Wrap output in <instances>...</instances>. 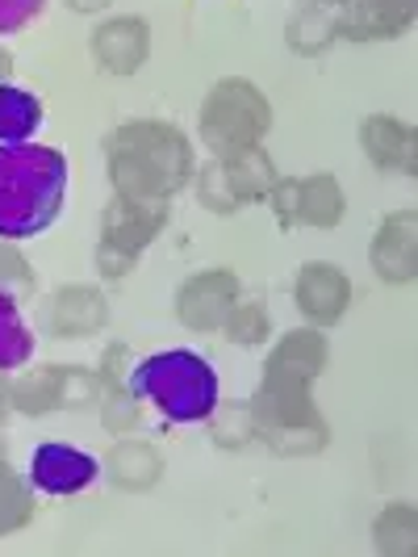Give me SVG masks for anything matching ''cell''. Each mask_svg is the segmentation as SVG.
<instances>
[{
  "label": "cell",
  "mask_w": 418,
  "mask_h": 557,
  "mask_svg": "<svg viewBox=\"0 0 418 557\" xmlns=\"http://www.w3.org/2000/svg\"><path fill=\"white\" fill-rule=\"evenodd\" d=\"M110 185L130 201H172L193 176V147L167 122H126L105 143Z\"/></svg>",
  "instance_id": "cell-1"
},
{
  "label": "cell",
  "mask_w": 418,
  "mask_h": 557,
  "mask_svg": "<svg viewBox=\"0 0 418 557\" xmlns=\"http://www.w3.org/2000/svg\"><path fill=\"white\" fill-rule=\"evenodd\" d=\"M235 307H239V281H235V273H226V269L197 273L176 294V314L193 332H223V323L230 319Z\"/></svg>",
  "instance_id": "cell-9"
},
{
  "label": "cell",
  "mask_w": 418,
  "mask_h": 557,
  "mask_svg": "<svg viewBox=\"0 0 418 557\" xmlns=\"http://www.w3.org/2000/svg\"><path fill=\"white\" fill-rule=\"evenodd\" d=\"M38 126H42V101L26 88L0 84V143H29Z\"/></svg>",
  "instance_id": "cell-21"
},
{
  "label": "cell",
  "mask_w": 418,
  "mask_h": 557,
  "mask_svg": "<svg viewBox=\"0 0 418 557\" xmlns=\"http://www.w3.org/2000/svg\"><path fill=\"white\" fill-rule=\"evenodd\" d=\"M226 339H235V344H264L268 332H273V319H268V310L255 307V302H243V307L230 310V319L223 323Z\"/></svg>",
  "instance_id": "cell-23"
},
{
  "label": "cell",
  "mask_w": 418,
  "mask_h": 557,
  "mask_svg": "<svg viewBox=\"0 0 418 557\" xmlns=\"http://www.w3.org/2000/svg\"><path fill=\"white\" fill-rule=\"evenodd\" d=\"M197 126H201V143L214 156H235V151L259 147L273 126V110H268V97L251 81H223L210 88Z\"/></svg>",
  "instance_id": "cell-4"
},
{
  "label": "cell",
  "mask_w": 418,
  "mask_h": 557,
  "mask_svg": "<svg viewBox=\"0 0 418 557\" xmlns=\"http://www.w3.org/2000/svg\"><path fill=\"white\" fill-rule=\"evenodd\" d=\"M377 545L385 554H415V507L410 503H393L377 520Z\"/></svg>",
  "instance_id": "cell-22"
},
{
  "label": "cell",
  "mask_w": 418,
  "mask_h": 557,
  "mask_svg": "<svg viewBox=\"0 0 418 557\" xmlns=\"http://www.w3.org/2000/svg\"><path fill=\"white\" fill-rule=\"evenodd\" d=\"M277 185V168L273 160L248 147V151H235V156H218L214 164L201 168V181H197V197L205 210L214 214H235L251 201L268 197V189Z\"/></svg>",
  "instance_id": "cell-6"
},
{
  "label": "cell",
  "mask_w": 418,
  "mask_h": 557,
  "mask_svg": "<svg viewBox=\"0 0 418 557\" xmlns=\"http://www.w3.org/2000/svg\"><path fill=\"white\" fill-rule=\"evenodd\" d=\"M151 51V29L142 17H113L92 34V59L113 72V76H130L147 63Z\"/></svg>",
  "instance_id": "cell-12"
},
{
  "label": "cell",
  "mask_w": 418,
  "mask_h": 557,
  "mask_svg": "<svg viewBox=\"0 0 418 557\" xmlns=\"http://www.w3.org/2000/svg\"><path fill=\"white\" fill-rule=\"evenodd\" d=\"M101 411H105V423H110L113 432H130L139 423V394L130 391V386L126 391H105Z\"/></svg>",
  "instance_id": "cell-25"
},
{
  "label": "cell",
  "mask_w": 418,
  "mask_h": 557,
  "mask_svg": "<svg viewBox=\"0 0 418 557\" xmlns=\"http://www.w3.org/2000/svg\"><path fill=\"white\" fill-rule=\"evenodd\" d=\"M415 22V0H352L339 17L343 38H397Z\"/></svg>",
  "instance_id": "cell-15"
},
{
  "label": "cell",
  "mask_w": 418,
  "mask_h": 557,
  "mask_svg": "<svg viewBox=\"0 0 418 557\" xmlns=\"http://www.w3.org/2000/svg\"><path fill=\"white\" fill-rule=\"evenodd\" d=\"M418 219L415 210L390 214L377 239H372V269L393 285H410L415 281V251H418Z\"/></svg>",
  "instance_id": "cell-13"
},
{
  "label": "cell",
  "mask_w": 418,
  "mask_h": 557,
  "mask_svg": "<svg viewBox=\"0 0 418 557\" xmlns=\"http://www.w3.org/2000/svg\"><path fill=\"white\" fill-rule=\"evenodd\" d=\"M214 432H218V445H235L243 448L255 436V423H251V411L248 407H239V416L235 411H223V423H214Z\"/></svg>",
  "instance_id": "cell-26"
},
{
  "label": "cell",
  "mask_w": 418,
  "mask_h": 557,
  "mask_svg": "<svg viewBox=\"0 0 418 557\" xmlns=\"http://www.w3.org/2000/svg\"><path fill=\"white\" fill-rule=\"evenodd\" d=\"M105 398V382L84 373V369H63V364H47L26 373L13 386V407L26 416H47L59 407H92Z\"/></svg>",
  "instance_id": "cell-7"
},
{
  "label": "cell",
  "mask_w": 418,
  "mask_h": 557,
  "mask_svg": "<svg viewBox=\"0 0 418 557\" xmlns=\"http://www.w3.org/2000/svg\"><path fill=\"white\" fill-rule=\"evenodd\" d=\"M327 364V339L306 327V332H289L273 348V357L264 364V382L259 391L264 394H289V398H302L309 394L314 377L322 373Z\"/></svg>",
  "instance_id": "cell-8"
},
{
  "label": "cell",
  "mask_w": 418,
  "mask_h": 557,
  "mask_svg": "<svg viewBox=\"0 0 418 557\" xmlns=\"http://www.w3.org/2000/svg\"><path fill=\"white\" fill-rule=\"evenodd\" d=\"M47 0H0V34H17L42 13Z\"/></svg>",
  "instance_id": "cell-27"
},
{
  "label": "cell",
  "mask_w": 418,
  "mask_h": 557,
  "mask_svg": "<svg viewBox=\"0 0 418 557\" xmlns=\"http://www.w3.org/2000/svg\"><path fill=\"white\" fill-rule=\"evenodd\" d=\"M67 160L55 147L0 143V239H29L59 219Z\"/></svg>",
  "instance_id": "cell-2"
},
{
  "label": "cell",
  "mask_w": 418,
  "mask_h": 557,
  "mask_svg": "<svg viewBox=\"0 0 418 557\" xmlns=\"http://www.w3.org/2000/svg\"><path fill=\"white\" fill-rule=\"evenodd\" d=\"M110 307H105V294L92 289V285H72V289H59L47 307V332L51 335H92L105 327Z\"/></svg>",
  "instance_id": "cell-14"
},
{
  "label": "cell",
  "mask_w": 418,
  "mask_h": 557,
  "mask_svg": "<svg viewBox=\"0 0 418 557\" xmlns=\"http://www.w3.org/2000/svg\"><path fill=\"white\" fill-rule=\"evenodd\" d=\"M352 0H293V13H289V47L314 55L339 34V17Z\"/></svg>",
  "instance_id": "cell-17"
},
{
  "label": "cell",
  "mask_w": 418,
  "mask_h": 557,
  "mask_svg": "<svg viewBox=\"0 0 418 557\" xmlns=\"http://www.w3.org/2000/svg\"><path fill=\"white\" fill-rule=\"evenodd\" d=\"M34 357V335H29L22 307L13 298V289L0 281V373L22 369Z\"/></svg>",
  "instance_id": "cell-19"
},
{
  "label": "cell",
  "mask_w": 418,
  "mask_h": 557,
  "mask_svg": "<svg viewBox=\"0 0 418 557\" xmlns=\"http://www.w3.org/2000/svg\"><path fill=\"white\" fill-rule=\"evenodd\" d=\"M105 470L117 486H126V491H142V486H151L155 478H160V453L151 445H139V441H122V445L110 453V461H105Z\"/></svg>",
  "instance_id": "cell-20"
},
{
  "label": "cell",
  "mask_w": 418,
  "mask_h": 557,
  "mask_svg": "<svg viewBox=\"0 0 418 557\" xmlns=\"http://www.w3.org/2000/svg\"><path fill=\"white\" fill-rule=\"evenodd\" d=\"M126 386L172 423H201L218 407V373L205 357H197L189 348L147 357L139 369H130Z\"/></svg>",
  "instance_id": "cell-3"
},
{
  "label": "cell",
  "mask_w": 418,
  "mask_h": 557,
  "mask_svg": "<svg viewBox=\"0 0 418 557\" xmlns=\"http://www.w3.org/2000/svg\"><path fill=\"white\" fill-rule=\"evenodd\" d=\"M360 143L368 151V160L385 172H402V176H415V131L397 117H368L360 126Z\"/></svg>",
  "instance_id": "cell-16"
},
{
  "label": "cell",
  "mask_w": 418,
  "mask_h": 557,
  "mask_svg": "<svg viewBox=\"0 0 418 557\" xmlns=\"http://www.w3.org/2000/svg\"><path fill=\"white\" fill-rule=\"evenodd\" d=\"M172 206L167 201H130L113 197L105 219H101V244H97V264L105 277H126L135 269L142 248L164 231Z\"/></svg>",
  "instance_id": "cell-5"
},
{
  "label": "cell",
  "mask_w": 418,
  "mask_h": 557,
  "mask_svg": "<svg viewBox=\"0 0 418 557\" xmlns=\"http://www.w3.org/2000/svg\"><path fill=\"white\" fill-rule=\"evenodd\" d=\"M97 474H101L97 457L67 445L34 448V461H29V482L38 491H47V495H76L84 486H92Z\"/></svg>",
  "instance_id": "cell-11"
},
{
  "label": "cell",
  "mask_w": 418,
  "mask_h": 557,
  "mask_svg": "<svg viewBox=\"0 0 418 557\" xmlns=\"http://www.w3.org/2000/svg\"><path fill=\"white\" fill-rule=\"evenodd\" d=\"M293 298H297V310L306 314L314 327H327V323H339L343 310L352 302V281L343 277L334 264H322L314 260L297 273V285H293Z\"/></svg>",
  "instance_id": "cell-10"
},
{
  "label": "cell",
  "mask_w": 418,
  "mask_h": 557,
  "mask_svg": "<svg viewBox=\"0 0 418 557\" xmlns=\"http://www.w3.org/2000/svg\"><path fill=\"white\" fill-rule=\"evenodd\" d=\"M9 260H17V256H9V251H0V264H9ZM4 281V277H0Z\"/></svg>",
  "instance_id": "cell-30"
},
{
  "label": "cell",
  "mask_w": 418,
  "mask_h": 557,
  "mask_svg": "<svg viewBox=\"0 0 418 557\" xmlns=\"http://www.w3.org/2000/svg\"><path fill=\"white\" fill-rule=\"evenodd\" d=\"M9 403H13V391L0 382V423H4V416H9Z\"/></svg>",
  "instance_id": "cell-29"
},
{
  "label": "cell",
  "mask_w": 418,
  "mask_h": 557,
  "mask_svg": "<svg viewBox=\"0 0 418 557\" xmlns=\"http://www.w3.org/2000/svg\"><path fill=\"white\" fill-rule=\"evenodd\" d=\"M67 4H72L76 13H97V9H105L110 0H67Z\"/></svg>",
  "instance_id": "cell-28"
},
{
  "label": "cell",
  "mask_w": 418,
  "mask_h": 557,
  "mask_svg": "<svg viewBox=\"0 0 418 557\" xmlns=\"http://www.w3.org/2000/svg\"><path fill=\"white\" fill-rule=\"evenodd\" d=\"M29 520V495L17 478L9 474V466L0 461V532L22 529Z\"/></svg>",
  "instance_id": "cell-24"
},
{
  "label": "cell",
  "mask_w": 418,
  "mask_h": 557,
  "mask_svg": "<svg viewBox=\"0 0 418 557\" xmlns=\"http://www.w3.org/2000/svg\"><path fill=\"white\" fill-rule=\"evenodd\" d=\"M343 189L334 176H306L297 181V197H293V219L309 226H334L343 223Z\"/></svg>",
  "instance_id": "cell-18"
}]
</instances>
